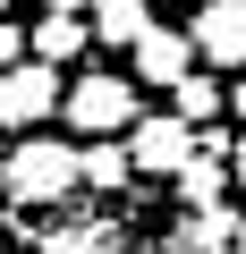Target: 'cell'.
I'll return each instance as SVG.
<instances>
[{"instance_id": "6da1fadb", "label": "cell", "mask_w": 246, "mask_h": 254, "mask_svg": "<svg viewBox=\"0 0 246 254\" xmlns=\"http://www.w3.org/2000/svg\"><path fill=\"white\" fill-rule=\"evenodd\" d=\"M0 187H9L17 203H60V195L77 187V144H43V136H26L9 161H0Z\"/></svg>"}, {"instance_id": "7a4b0ae2", "label": "cell", "mask_w": 246, "mask_h": 254, "mask_svg": "<svg viewBox=\"0 0 246 254\" xmlns=\"http://www.w3.org/2000/svg\"><path fill=\"white\" fill-rule=\"evenodd\" d=\"M60 102H68L77 136H128V127H136V85L128 76H77Z\"/></svg>"}, {"instance_id": "3957f363", "label": "cell", "mask_w": 246, "mask_h": 254, "mask_svg": "<svg viewBox=\"0 0 246 254\" xmlns=\"http://www.w3.org/2000/svg\"><path fill=\"white\" fill-rule=\"evenodd\" d=\"M119 144H128V170H153V178H178V161L195 153V127H178V119L162 110V119H136V127H128Z\"/></svg>"}, {"instance_id": "277c9868", "label": "cell", "mask_w": 246, "mask_h": 254, "mask_svg": "<svg viewBox=\"0 0 246 254\" xmlns=\"http://www.w3.org/2000/svg\"><path fill=\"white\" fill-rule=\"evenodd\" d=\"M51 102H60V68H43V60L0 68V127H34V119H51Z\"/></svg>"}, {"instance_id": "5b68a950", "label": "cell", "mask_w": 246, "mask_h": 254, "mask_svg": "<svg viewBox=\"0 0 246 254\" xmlns=\"http://www.w3.org/2000/svg\"><path fill=\"white\" fill-rule=\"evenodd\" d=\"M187 43L212 68H246V0H204L195 26H187Z\"/></svg>"}, {"instance_id": "8992f818", "label": "cell", "mask_w": 246, "mask_h": 254, "mask_svg": "<svg viewBox=\"0 0 246 254\" xmlns=\"http://www.w3.org/2000/svg\"><path fill=\"white\" fill-rule=\"evenodd\" d=\"M221 187H229V144H221V136H195V153L178 161V195H187V212H212Z\"/></svg>"}, {"instance_id": "52a82bcc", "label": "cell", "mask_w": 246, "mask_h": 254, "mask_svg": "<svg viewBox=\"0 0 246 254\" xmlns=\"http://www.w3.org/2000/svg\"><path fill=\"white\" fill-rule=\"evenodd\" d=\"M195 68V43L178 34V26H145V43H136V85H178Z\"/></svg>"}, {"instance_id": "ba28073f", "label": "cell", "mask_w": 246, "mask_h": 254, "mask_svg": "<svg viewBox=\"0 0 246 254\" xmlns=\"http://www.w3.org/2000/svg\"><path fill=\"white\" fill-rule=\"evenodd\" d=\"M145 26H153V0H93V17H85V34L93 43H145Z\"/></svg>"}, {"instance_id": "9c48e42d", "label": "cell", "mask_w": 246, "mask_h": 254, "mask_svg": "<svg viewBox=\"0 0 246 254\" xmlns=\"http://www.w3.org/2000/svg\"><path fill=\"white\" fill-rule=\"evenodd\" d=\"M170 246H178V254H229V246H238V212H229V203H212V212H187Z\"/></svg>"}, {"instance_id": "30bf717a", "label": "cell", "mask_w": 246, "mask_h": 254, "mask_svg": "<svg viewBox=\"0 0 246 254\" xmlns=\"http://www.w3.org/2000/svg\"><path fill=\"white\" fill-rule=\"evenodd\" d=\"M136 170H128V144H119V136H93V144H77V187H128Z\"/></svg>"}, {"instance_id": "8fae6325", "label": "cell", "mask_w": 246, "mask_h": 254, "mask_svg": "<svg viewBox=\"0 0 246 254\" xmlns=\"http://www.w3.org/2000/svg\"><path fill=\"white\" fill-rule=\"evenodd\" d=\"M170 102H178V110H170V119H178V127H195V136H204V127H212V119H221V110H229V93H221V85H212V76H195V68H187V76H178V85H170Z\"/></svg>"}, {"instance_id": "7c38bea8", "label": "cell", "mask_w": 246, "mask_h": 254, "mask_svg": "<svg viewBox=\"0 0 246 254\" xmlns=\"http://www.w3.org/2000/svg\"><path fill=\"white\" fill-rule=\"evenodd\" d=\"M26 43H34V60H43V68H68L93 34H85V17H51V9H43V26H34Z\"/></svg>"}, {"instance_id": "4fadbf2b", "label": "cell", "mask_w": 246, "mask_h": 254, "mask_svg": "<svg viewBox=\"0 0 246 254\" xmlns=\"http://www.w3.org/2000/svg\"><path fill=\"white\" fill-rule=\"evenodd\" d=\"M17 60H26V34H17L9 17H0V68H17Z\"/></svg>"}, {"instance_id": "5bb4252c", "label": "cell", "mask_w": 246, "mask_h": 254, "mask_svg": "<svg viewBox=\"0 0 246 254\" xmlns=\"http://www.w3.org/2000/svg\"><path fill=\"white\" fill-rule=\"evenodd\" d=\"M229 187H246V136L229 144Z\"/></svg>"}, {"instance_id": "9a60e30c", "label": "cell", "mask_w": 246, "mask_h": 254, "mask_svg": "<svg viewBox=\"0 0 246 254\" xmlns=\"http://www.w3.org/2000/svg\"><path fill=\"white\" fill-rule=\"evenodd\" d=\"M221 93H229V110L246 119V68H238V85H221Z\"/></svg>"}, {"instance_id": "2e32d148", "label": "cell", "mask_w": 246, "mask_h": 254, "mask_svg": "<svg viewBox=\"0 0 246 254\" xmlns=\"http://www.w3.org/2000/svg\"><path fill=\"white\" fill-rule=\"evenodd\" d=\"M43 9H51V17H77V9H93V0H43Z\"/></svg>"}, {"instance_id": "e0dca14e", "label": "cell", "mask_w": 246, "mask_h": 254, "mask_svg": "<svg viewBox=\"0 0 246 254\" xmlns=\"http://www.w3.org/2000/svg\"><path fill=\"white\" fill-rule=\"evenodd\" d=\"M238 254H246V220H238Z\"/></svg>"}, {"instance_id": "ac0fdd59", "label": "cell", "mask_w": 246, "mask_h": 254, "mask_svg": "<svg viewBox=\"0 0 246 254\" xmlns=\"http://www.w3.org/2000/svg\"><path fill=\"white\" fill-rule=\"evenodd\" d=\"M0 9H9V0H0Z\"/></svg>"}]
</instances>
